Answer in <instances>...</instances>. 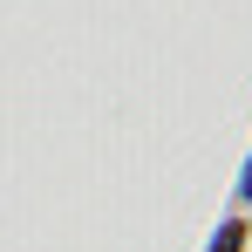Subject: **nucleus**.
Masks as SVG:
<instances>
[{"label": "nucleus", "mask_w": 252, "mask_h": 252, "mask_svg": "<svg viewBox=\"0 0 252 252\" xmlns=\"http://www.w3.org/2000/svg\"><path fill=\"white\" fill-rule=\"evenodd\" d=\"M239 239H246V232H239V225H225V232H218V252H239Z\"/></svg>", "instance_id": "f257e3e1"}]
</instances>
